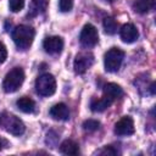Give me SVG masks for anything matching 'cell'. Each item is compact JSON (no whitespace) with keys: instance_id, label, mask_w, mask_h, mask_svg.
I'll return each instance as SVG.
<instances>
[{"instance_id":"cell-4","label":"cell","mask_w":156,"mask_h":156,"mask_svg":"<svg viewBox=\"0 0 156 156\" xmlns=\"http://www.w3.org/2000/svg\"><path fill=\"white\" fill-rule=\"evenodd\" d=\"M35 90L41 96H51L56 91L55 77L50 73H44L39 76L35 80Z\"/></svg>"},{"instance_id":"cell-17","label":"cell","mask_w":156,"mask_h":156,"mask_svg":"<svg viewBox=\"0 0 156 156\" xmlns=\"http://www.w3.org/2000/svg\"><path fill=\"white\" fill-rule=\"evenodd\" d=\"M48 5H49V0H32L29 15L37 16L39 13L45 12V10L48 9Z\"/></svg>"},{"instance_id":"cell-7","label":"cell","mask_w":156,"mask_h":156,"mask_svg":"<svg viewBox=\"0 0 156 156\" xmlns=\"http://www.w3.org/2000/svg\"><path fill=\"white\" fill-rule=\"evenodd\" d=\"M94 63V55L91 52L84 51V52H79L73 62V68L74 72L78 74H83L85 71H88L91 65Z\"/></svg>"},{"instance_id":"cell-21","label":"cell","mask_w":156,"mask_h":156,"mask_svg":"<svg viewBox=\"0 0 156 156\" xmlns=\"http://www.w3.org/2000/svg\"><path fill=\"white\" fill-rule=\"evenodd\" d=\"M73 7V0H58V9L61 12H68Z\"/></svg>"},{"instance_id":"cell-20","label":"cell","mask_w":156,"mask_h":156,"mask_svg":"<svg viewBox=\"0 0 156 156\" xmlns=\"http://www.w3.org/2000/svg\"><path fill=\"white\" fill-rule=\"evenodd\" d=\"M24 6V0H9V7L12 12H20Z\"/></svg>"},{"instance_id":"cell-23","label":"cell","mask_w":156,"mask_h":156,"mask_svg":"<svg viewBox=\"0 0 156 156\" xmlns=\"http://www.w3.org/2000/svg\"><path fill=\"white\" fill-rule=\"evenodd\" d=\"M100 154H107V155H115L116 154V151L115 150H112V147L111 146H106V147H104L101 151H100Z\"/></svg>"},{"instance_id":"cell-18","label":"cell","mask_w":156,"mask_h":156,"mask_svg":"<svg viewBox=\"0 0 156 156\" xmlns=\"http://www.w3.org/2000/svg\"><path fill=\"white\" fill-rule=\"evenodd\" d=\"M102 26H104L105 32H106L107 34H110V35L115 34V33L117 32V27H118L117 22H116L112 17H105V18H104V22H102Z\"/></svg>"},{"instance_id":"cell-5","label":"cell","mask_w":156,"mask_h":156,"mask_svg":"<svg viewBox=\"0 0 156 156\" xmlns=\"http://www.w3.org/2000/svg\"><path fill=\"white\" fill-rule=\"evenodd\" d=\"M79 41L80 44L84 46V48H93L98 44L99 41V33H98V29L88 23L83 27L82 32H80V35H79Z\"/></svg>"},{"instance_id":"cell-26","label":"cell","mask_w":156,"mask_h":156,"mask_svg":"<svg viewBox=\"0 0 156 156\" xmlns=\"http://www.w3.org/2000/svg\"><path fill=\"white\" fill-rule=\"evenodd\" d=\"M0 149H1V141H0Z\"/></svg>"},{"instance_id":"cell-9","label":"cell","mask_w":156,"mask_h":156,"mask_svg":"<svg viewBox=\"0 0 156 156\" xmlns=\"http://www.w3.org/2000/svg\"><path fill=\"white\" fill-rule=\"evenodd\" d=\"M43 48L48 54H51V55L60 54L63 49V39L57 35L48 37L43 43Z\"/></svg>"},{"instance_id":"cell-22","label":"cell","mask_w":156,"mask_h":156,"mask_svg":"<svg viewBox=\"0 0 156 156\" xmlns=\"http://www.w3.org/2000/svg\"><path fill=\"white\" fill-rule=\"evenodd\" d=\"M6 57H7V50H6V46H5L2 43H0V65L5 62Z\"/></svg>"},{"instance_id":"cell-8","label":"cell","mask_w":156,"mask_h":156,"mask_svg":"<svg viewBox=\"0 0 156 156\" xmlns=\"http://www.w3.org/2000/svg\"><path fill=\"white\" fill-rule=\"evenodd\" d=\"M135 128H134V122L129 116H124L122 117L116 124H115V133L117 135L121 136H126V135H132L134 133Z\"/></svg>"},{"instance_id":"cell-15","label":"cell","mask_w":156,"mask_h":156,"mask_svg":"<svg viewBox=\"0 0 156 156\" xmlns=\"http://www.w3.org/2000/svg\"><path fill=\"white\" fill-rule=\"evenodd\" d=\"M60 151L61 154L63 155H77L79 152V147H78V144L71 139H67L65 141H62V144L60 145Z\"/></svg>"},{"instance_id":"cell-10","label":"cell","mask_w":156,"mask_h":156,"mask_svg":"<svg viewBox=\"0 0 156 156\" xmlns=\"http://www.w3.org/2000/svg\"><path fill=\"white\" fill-rule=\"evenodd\" d=\"M119 35H121V39L124 41V43H134L138 37H139V32L136 29V27L133 24V23H126L122 26L121 30H119Z\"/></svg>"},{"instance_id":"cell-3","label":"cell","mask_w":156,"mask_h":156,"mask_svg":"<svg viewBox=\"0 0 156 156\" xmlns=\"http://www.w3.org/2000/svg\"><path fill=\"white\" fill-rule=\"evenodd\" d=\"M124 58V51L119 48H111L104 56V65L107 72H117Z\"/></svg>"},{"instance_id":"cell-1","label":"cell","mask_w":156,"mask_h":156,"mask_svg":"<svg viewBox=\"0 0 156 156\" xmlns=\"http://www.w3.org/2000/svg\"><path fill=\"white\" fill-rule=\"evenodd\" d=\"M34 35H35L34 29L26 24H21L18 27H16L12 32L13 43L21 50H26L32 45V43L34 40Z\"/></svg>"},{"instance_id":"cell-2","label":"cell","mask_w":156,"mask_h":156,"mask_svg":"<svg viewBox=\"0 0 156 156\" xmlns=\"http://www.w3.org/2000/svg\"><path fill=\"white\" fill-rule=\"evenodd\" d=\"M24 82V72L21 67L12 68L4 78L2 89L5 93H15Z\"/></svg>"},{"instance_id":"cell-25","label":"cell","mask_w":156,"mask_h":156,"mask_svg":"<svg viewBox=\"0 0 156 156\" xmlns=\"http://www.w3.org/2000/svg\"><path fill=\"white\" fill-rule=\"evenodd\" d=\"M106 1H108V2H113L115 0H106Z\"/></svg>"},{"instance_id":"cell-12","label":"cell","mask_w":156,"mask_h":156,"mask_svg":"<svg viewBox=\"0 0 156 156\" xmlns=\"http://www.w3.org/2000/svg\"><path fill=\"white\" fill-rule=\"evenodd\" d=\"M104 95L107 96L108 99H111L112 101H115L116 99H118L123 95V90L116 83H107L104 87Z\"/></svg>"},{"instance_id":"cell-13","label":"cell","mask_w":156,"mask_h":156,"mask_svg":"<svg viewBox=\"0 0 156 156\" xmlns=\"http://www.w3.org/2000/svg\"><path fill=\"white\" fill-rule=\"evenodd\" d=\"M112 100L111 99H108L107 96H102V98H100V99H95V100H93L91 102H90V108H91V111H94V112H102V111H105L106 108H108L111 105H112Z\"/></svg>"},{"instance_id":"cell-16","label":"cell","mask_w":156,"mask_h":156,"mask_svg":"<svg viewBox=\"0 0 156 156\" xmlns=\"http://www.w3.org/2000/svg\"><path fill=\"white\" fill-rule=\"evenodd\" d=\"M16 105L17 107L24 112V113H30L34 111L35 108V102L30 99V98H27V96H23V98H20L17 101H16Z\"/></svg>"},{"instance_id":"cell-24","label":"cell","mask_w":156,"mask_h":156,"mask_svg":"<svg viewBox=\"0 0 156 156\" xmlns=\"http://www.w3.org/2000/svg\"><path fill=\"white\" fill-rule=\"evenodd\" d=\"M150 88H151V94H155V83H152Z\"/></svg>"},{"instance_id":"cell-14","label":"cell","mask_w":156,"mask_h":156,"mask_svg":"<svg viewBox=\"0 0 156 156\" xmlns=\"http://www.w3.org/2000/svg\"><path fill=\"white\" fill-rule=\"evenodd\" d=\"M155 7V0H135L133 9L139 13H147Z\"/></svg>"},{"instance_id":"cell-11","label":"cell","mask_w":156,"mask_h":156,"mask_svg":"<svg viewBox=\"0 0 156 156\" xmlns=\"http://www.w3.org/2000/svg\"><path fill=\"white\" fill-rule=\"evenodd\" d=\"M50 116L57 121H67L69 118L68 107L63 102H58L50 108Z\"/></svg>"},{"instance_id":"cell-19","label":"cell","mask_w":156,"mask_h":156,"mask_svg":"<svg viewBox=\"0 0 156 156\" xmlns=\"http://www.w3.org/2000/svg\"><path fill=\"white\" fill-rule=\"evenodd\" d=\"M99 126H100V122L96 119H87L83 123L84 130H88V132H94V130L99 129Z\"/></svg>"},{"instance_id":"cell-6","label":"cell","mask_w":156,"mask_h":156,"mask_svg":"<svg viewBox=\"0 0 156 156\" xmlns=\"http://www.w3.org/2000/svg\"><path fill=\"white\" fill-rule=\"evenodd\" d=\"M1 124L12 135H21L24 133V129H26L23 122L15 115H6L5 117H2Z\"/></svg>"}]
</instances>
